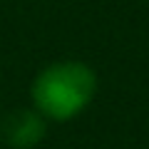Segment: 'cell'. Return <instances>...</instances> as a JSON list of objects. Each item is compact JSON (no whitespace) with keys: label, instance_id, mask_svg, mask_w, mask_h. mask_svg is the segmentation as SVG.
<instances>
[{"label":"cell","instance_id":"6da1fadb","mask_svg":"<svg viewBox=\"0 0 149 149\" xmlns=\"http://www.w3.org/2000/svg\"><path fill=\"white\" fill-rule=\"evenodd\" d=\"M97 92V74L87 62L60 60L37 72L32 80V107L47 122H67L77 117Z\"/></svg>","mask_w":149,"mask_h":149},{"label":"cell","instance_id":"7a4b0ae2","mask_svg":"<svg viewBox=\"0 0 149 149\" xmlns=\"http://www.w3.org/2000/svg\"><path fill=\"white\" fill-rule=\"evenodd\" d=\"M47 132V119L32 107V109H17L5 119L3 137L13 149H32L42 142Z\"/></svg>","mask_w":149,"mask_h":149}]
</instances>
